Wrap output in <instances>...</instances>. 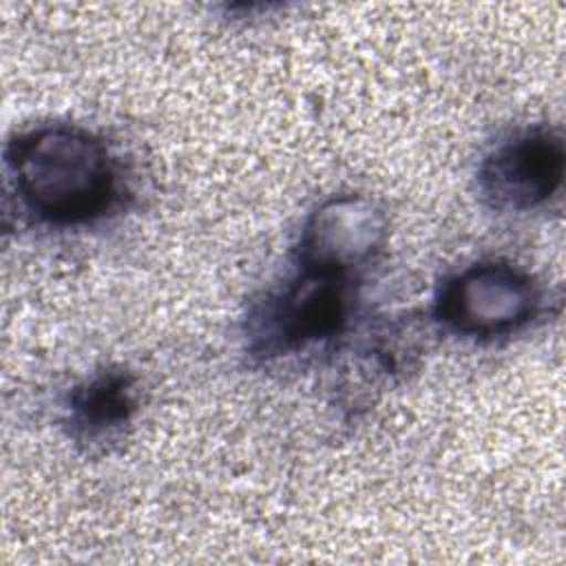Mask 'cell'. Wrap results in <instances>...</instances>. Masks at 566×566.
I'll return each mask as SVG.
<instances>
[{"mask_svg":"<svg viewBox=\"0 0 566 566\" xmlns=\"http://www.w3.org/2000/svg\"><path fill=\"white\" fill-rule=\"evenodd\" d=\"M537 307L539 290L528 272L506 261H480L444 279L433 314L455 336L493 340L524 327Z\"/></svg>","mask_w":566,"mask_h":566,"instance_id":"3957f363","label":"cell"},{"mask_svg":"<svg viewBox=\"0 0 566 566\" xmlns=\"http://www.w3.org/2000/svg\"><path fill=\"white\" fill-rule=\"evenodd\" d=\"M387 234V214L374 199L332 197L305 219L296 243V268L352 281L376 261Z\"/></svg>","mask_w":566,"mask_h":566,"instance_id":"277c9868","label":"cell"},{"mask_svg":"<svg viewBox=\"0 0 566 566\" xmlns=\"http://www.w3.org/2000/svg\"><path fill=\"white\" fill-rule=\"evenodd\" d=\"M298 272L256 301L245 318L248 349L259 358L294 354L336 336L349 316V279Z\"/></svg>","mask_w":566,"mask_h":566,"instance_id":"7a4b0ae2","label":"cell"},{"mask_svg":"<svg viewBox=\"0 0 566 566\" xmlns=\"http://www.w3.org/2000/svg\"><path fill=\"white\" fill-rule=\"evenodd\" d=\"M137 407L135 378L122 369L99 371L69 396V431L75 442H111L130 422Z\"/></svg>","mask_w":566,"mask_h":566,"instance_id":"8992f818","label":"cell"},{"mask_svg":"<svg viewBox=\"0 0 566 566\" xmlns=\"http://www.w3.org/2000/svg\"><path fill=\"white\" fill-rule=\"evenodd\" d=\"M564 139L535 126L497 142L478 168L484 201L500 212H531L548 203L564 181Z\"/></svg>","mask_w":566,"mask_h":566,"instance_id":"5b68a950","label":"cell"},{"mask_svg":"<svg viewBox=\"0 0 566 566\" xmlns=\"http://www.w3.org/2000/svg\"><path fill=\"white\" fill-rule=\"evenodd\" d=\"M4 166L20 206L44 226L75 228L102 219L119 197L106 144L73 124H42L7 142Z\"/></svg>","mask_w":566,"mask_h":566,"instance_id":"6da1fadb","label":"cell"}]
</instances>
